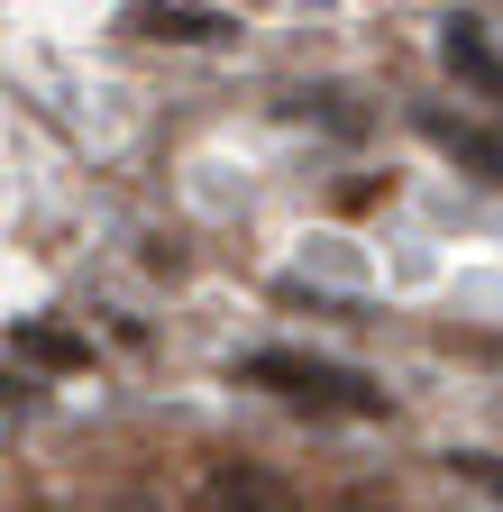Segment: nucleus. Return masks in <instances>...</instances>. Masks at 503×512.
I'll return each instance as SVG.
<instances>
[{"instance_id": "1", "label": "nucleus", "mask_w": 503, "mask_h": 512, "mask_svg": "<svg viewBox=\"0 0 503 512\" xmlns=\"http://www.w3.org/2000/svg\"><path fill=\"white\" fill-rule=\"evenodd\" d=\"M247 384H266V394H284V403H302V412H357V421L385 412V394H375L357 366L302 357V348H257V357H247Z\"/></svg>"}, {"instance_id": "2", "label": "nucleus", "mask_w": 503, "mask_h": 512, "mask_svg": "<svg viewBox=\"0 0 503 512\" xmlns=\"http://www.w3.org/2000/svg\"><path fill=\"white\" fill-rule=\"evenodd\" d=\"M202 512H302V494L275 467H257V458H220L202 476Z\"/></svg>"}, {"instance_id": "3", "label": "nucleus", "mask_w": 503, "mask_h": 512, "mask_svg": "<svg viewBox=\"0 0 503 512\" xmlns=\"http://www.w3.org/2000/svg\"><path fill=\"white\" fill-rule=\"evenodd\" d=\"M421 138H430L439 156L476 165L485 183H503V138H494V128H476V119H449V110H421Z\"/></svg>"}, {"instance_id": "4", "label": "nucleus", "mask_w": 503, "mask_h": 512, "mask_svg": "<svg viewBox=\"0 0 503 512\" xmlns=\"http://www.w3.org/2000/svg\"><path fill=\"white\" fill-rule=\"evenodd\" d=\"M129 28H138V37H165V46H211V37H229V19L183 10V0H138V10H129Z\"/></svg>"}, {"instance_id": "5", "label": "nucleus", "mask_w": 503, "mask_h": 512, "mask_svg": "<svg viewBox=\"0 0 503 512\" xmlns=\"http://www.w3.org/2000/svg\"><path fill=\"white\" fill-rule=\"evenodd\" d=\"M439 55H449V74H458V83H476V92H494V101H503V55L485 46V28H476V19H449Z\"/></svg>"}, {"instance_id": "6", "label": "nucleus", "mask_w": 503, "mask_h": 512, "mask_svg": "<svg viewBox=\"0 0 503 512\" xmlns=\"http://www.w3.org/2000/svg\"><path fill=\"white\" fill-rule=\"evenodd\" d=\"M28 366H55V375H74V366H92V348L74 339V330H55V320H19V339H10Z\"/></svg>"}, {"instance_id": "7", "label": "nucleus", "mask_w": 503, "mask_h": 512, "mask_svg": "<svg viewBox=\"0 0 503 512\" xmlns=\"http://www.w3.org/2000/svg\"><path fill=\"white\" fill-rule=\"evenodd\" d=\"M449 476H467V485L503 494V458H485V448H458V458H449Z\"/></svg>"}, {"instance_id": "8", "label": "nucleus", "mask_w": 503, "mask_h": 512, "mask_svg": "<svg viewBox=\"0 0 503 512\" xmlns=\"http://www.w3.org/2000/svg\"><path fill=\"white\" fill-rule=\"evenodd\" d=\"M330 512H385V494H339Z\"/></svg>"}]
</instances>
